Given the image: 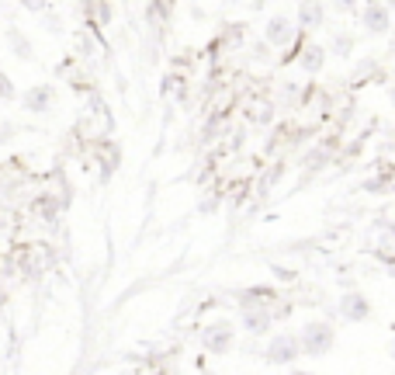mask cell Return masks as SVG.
<instances>
[{"label":"cell","mask_w":395,"mask_h":375,"mask_svg":"<svg viewBox=\"0 0 395 375\" xmlns=\"http://www.w3.org/2000/svg\"><path fill=\"white\" fill-rule=\"evenodd\" d=\"M326 56H329V52H326V45H302V52H298V63H302V70L305 73H319L322 66H326Z\"/></svg>","instance_id":"obj_11"},{"label":"cell","mask_w":395,"mask_h":375,"mask_svg":"<svg viewBox=\"0 0 395 375\" xmlns=\"http://www.w3.org/2000/svg\"><path fill=\"white\" fill-rule=\"evenodd\" d=\"M18 4H21L25 11H31V14H45V11H49V0H18Z\"/></svg>","instance_id":"obj_19"},{"label":"cell","mask_w":395,"mask_h":375,"mask_svg":"<svg viewBox=\"0 0 395 375\" xmlns=\"http://www.w3.org/2000/svg\"><path fill=\"white\" fill-rule=\"evenodd\" d=\"M302 358V348H298V337L295 334H274L267 351H264V361L270 368H288Z\"/></svg>","instance_id":"obj_3"},{"label":"cell","mask_w":395,"mask_h":375,"mask_svg":"<svg viewBox=\"0 0 395 375\" xmlns=\"http://www.w3.org/2000/svg\"><path fill=\"white\" fill-rule=\"evenodd\" d=\"M60 208H63L60 195H38V198L31 202V212H35L38 219H45V223H55V216H60Z\"/></svg>","instance_id":"obj_12"},{"label":"cell","mask_w":395,"mask_h":375,"mask_svg":"<svg viewBox=\"0 0 395 375\" xmlns=\"http://www.w3.org/2000/svg\"><path fill=\"white\" fill-rule=\"evenodd\" d=\"M357 4H361V0H329V8L336 14H351V11H357Z\"/></svg>","instance_id":"obj_18"},{"label":"cell","mask_w":395,"mask_h":375,"mask_svg":"<svg viewBox=\"0 0 395 375\" xmlns=\"http://www.w3.org/2000/svg\"><path fill=\"white\" fill-rule=\"evenodd\" d=\"M4 38H8V49L14 52L18 60H25V63H31V60H35V45H31V38H28L18 25H8Z\"/></svg>","instance_id":"obj_10"},{"label":"cell","mask_w":395,"mask_h":375,"mask_svg":"<svg viewBox=\"0 0 395 375\" xmlns=\"http://www.w3.org/2000/svg\"><path fill=\"white\" fill-rule=\"evenodd\" d=\"M326 156H329V146H319L316 153H309V156H305V164H309L312 171H319V167L326 164Z\"/></svg>","instance_id":"obj_17"},{"label":"cell","mask_w":395,"mask_h":375,"mask_svg":"<svg viewBox=\"0 0 395 375\" xmlns=\"http://www.w3.org/2000/svg\"><path fill=\"white\" fill-rule=\"evenodd\" d=\"M295 337H298L302 354H309V358H326L336 344V330H333V324H326V319H309L302 327V334H295Z\"/></svg>","instance_id":"obj_1"},{"label":"cell","mask_w":395,"mask_h":375,"mask_svg":"<svg viewBox=\"0 0 395 375\" xmlns=\"http://www.w3.org/2000/svg\"><path fill=\"white\" fill-rule=\"evenodd\" d=\"M361 25L368 35H385L388 25H392V11L388 4H378V0H368V8L361 11Z\"/></svg>","instance_id":"obj_8"},{"label":"cell","mask_w":395,"mask_h":375,"mask_svg":"<svg viewBox=\"0 0 395 375\" xmlns=\"http://www.w3.org/2000/svg\"><path fill=\"white\" fill-rule=\"evenodd\" d=\"M250 122H257V125H270V122H274V104H270V101H257V104H253V112H250Z\"/></svg>","instance_id":"obj_14"},{"label":"cell","mask_w":395,"mask_h":375,"mask_svg":"<svg viewBox=\"0 0 395 375\" xmlns=\"http://www.w3.org/2000/svg\"><path fill=\"white\" fill-rule=\"evenodd\" d=\"M14 139V125L11 122H0V143H11Z\"/></svg>","instance_id":"obj_21"},{"label":"cell","mask_w":395,"mask_h":375,"mask_svg":"<svg viewBox=\"0 0 395 375\" xmlns=\"http://www.w3.org/2000/svg\"><path fill=\"white\" fill-rule=\"evenodd\" d=\"M18 97V90H14V84H11V77L0 70V101H14Z\"/></svg>","instance_id":"obj_16"},{"label":"cell","mask_w":395,"mask_h":375,"mask_svg":"<svg viewBox=\"0 0 395 375\" xmlns=\"http://www.w3.org/2000/svg\"><path fill=\"white\" fill-rule=\"evenodd\" d=\"M326 52H333V56L347 60L351 52H354V35H351V32H336V35H333V45H329Z\"/></svg>","instance_id":"obj_13"},{"label":"cell","mask_w":395,"mask_h":375,"mask_svg":"<svg viewBox=\"0 0 395 375\" xmlns=\"http://www.w3.org/2000/svg\"><path fill=\"white\" fill-rule=\"evenodd\" d=\"M225 122H229V119H225V115H215V119H208V125L201 129V139H205V143L218 139V132L225 129Z\"/></svg>","instance_id":"obj_15"},{"label":"cell","mask_w":395,"mask_h":375,"mask_svg":"<svg viewBox=\"0 0 395 375\" xmlns=\"http://www.w3.org/2000/svg\"><path fill=\"white\" fill-rule=\"evenodd\" d=\"M336 313H340V319H347V324H364L374 309H371L364 292H344L340 302H336Z\"/></svg>","instance_id":"obj_6"},{"label":"cell","mask_w":395,"mask_h":375,"mask_svg":"<svg viewBox=\"0 0 395 375\" xmlns=\"http://www.w3.org/2000/svg\"><path fill=\"white\" fill-rule=\"evenodd\" d=\"M21 108L31 112V115H45L55 108V87L52 84H35L21 94Z\"/></svg>","instance_id":"obj_7"},{"label":"cell","mask_w":395,"mask_h":375,"mask_svg":"<svg viewBox=\"0 0 395 375\" xmlns=\"http://www.w3.org/2000/svg\"><path fill=\"white\" fill-rule=\"evenodd\" d=\"M322 25H326V4H322V0H302V4H298V28L316 32Z\"/></svg>","instance_id":"obj_9"},{"label":"cell","mask_w":395,"mask_h":375,"mask_svg":"<svg viewBox=\"0 0 395 375\" xmlns=\"http://www.w3.org/2000/svg\"><path fill=\"white\" fill-rule=\"evenodd\" d=\"M198 337L208 354H229L236 344V327H233V319H212V324L201 327Z\"/></svg>","instance_id":"obj_2"},{"label":"cell","mask_w":395,"mask_h":375,"mask_svg":"<svg viewBox=\"0 0 395 375\" xmlns=\"http://www.w3.org/2000/svg\"><path fill=\"white\" fill-rule=\"evenodd\" d=\"M295 38H298V25H295L292 18H285V14H274V18L267 21V28H264V42H267V45H277V49L295 45Z\"/></svg>","instance_id":"obj_5"},{"label":"cell","mask_w":395,"mask_h":375,"mask_svg":"<svg viewBox=\"0 0 395 375\" xmlns=\"http://www.w3.org/2000/svg\"><path fill=\"white\" fill-rule=\"evenodd\" d=\"M240 324L250 337H264L274 324V313L264 306V302H243V313H240Z\"/></svg>","instance_id":"obj_4"},{"label":"cell","mask_w":395,"mask_h":375,"mask_svg":"<svg viewBox=\"0 0 395 375\" xmlns=\"http://www.w3.org/2000/svg\"><path fill=\"white\" fill-rule=\"evenodd\" d=\"M378 254H381V261H392V230H385V237L378 243Z\"/></svg>","instance_id":"obj_20"},{"label":"cell","mask_w":395,"mask_h":375,"mask_svg":"<svg viewBox=\"0 0 395 375\" xmlns=\"http://www.w3.org/2000/svg\"><path fill=\"white\" fill-rule=\"evenodd\" d=\"M253 56H257V60H267V56H270V45H267V42H257V45H253Z\"/></svg>","instance_id":"obj_22"},{"label":"cell","mask_w":395,"mask_h":375,"mask_svg":"<svg viewBox=\"0 0 395 375\" xmlns=\"http://www.w3.org/2000/svg\"><path fill=\"white\" fill-rule=\"evenodd\" d=\"M45 28H49L52 35H60V32H63V25H60V18H45Z\"/></svg>","instance_id":"obj_23"}]
</instances>
